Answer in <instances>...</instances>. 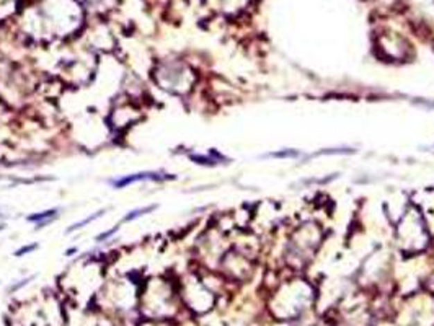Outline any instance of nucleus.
Masks as SVG:
<instances>
[{
	"mask_svg": "<svg viewBox=\"0 0 434 326\" xmlns=\"http://www.w3.org/2000/svg\"><path fill=\"white\" fill-rule=\"evenodd\" d=\"M167 174H162L159 172H141V173H134V174H126V176L121 178H114V180L110 181V185L116 190H123L129 185H134V183L139 181H162L167 180Z\"/></svg>",
	"mask_w": 434,
	"mask_h": 326,
	"instance_id": "f257e3e1",
	"label": "nucleus"
},
{
	"mask_svg": "<svg viewBox=\"0 0 434 326\" xmlns=\"http://www.w3.org/2000/svg\"><path fill=\"white\" fill-rule=\"evenodd\" d=\"M58 214H59V209H48V210H43V212L31 214L26 220H28V222H33V224H40V222H44V220L56 219Z\"/></svg>",
	"mask_w": 434,
	"mask_h": 326,
	"instance_id": "f03ea898",
	"label": "nucleus"
},
{
	"mask_svg": "<svg viewBox=\"0 0 434 326\" xmlns=\"http://www.w3.org/2000/svg\"><path fill=\"white\" fill-rule=\"evenodd\" d=\"M157 206L152 204V206H146V208H139V209H134L131 210V212H128L126 215H124L121 224H126V222H131V220H136L139 219L141 215H146V214H150L152 210H155Z\"/></svg>",
	"mask_w": 434,
	"mask_h": 326,
	"instance_id": "7ed1b4c3",
	"label": "nucleus"
},
{
	"mask_svg": "<svg viewBox=\"0 0 434 326\" xmlns=\"http://www.w3.org/2000/svg\"><path fill=\"white\" fill-rule=\"evenodd\" d=\"M106 212L105 209H101V210H98V212H95L94 215H90V217H87V219H84V220H80V222H77V224H73V225H71V227H69V230H67V233H72V232H76V230H78V228H82V227H85V225H89V224H92L94 222V220H96L100 217V215H103Z\"/></svg>",
	"mask_w": 434,
	"mask_h": 326,
	"instance_id": "20e7f679",
	"label": "nucleus"
},
{
	"mask_svg": "<svg viewBox=\"0 0 434 326\" xmlns=\"http://www.w3.org/2000/svg\"><path fill=\"white\" fill-rule=\"evenodd\" d=\"M119 230V225H114V227L112 228V230H108V232H103V233H100L98 237H96V242H106L108 240L110 237H113L114 233H116Z\"/></svg>",
	"mask_w": 434,
	"mask_h": 326,
	"instance_id": "39448f33",
	"label": "nucleus"
},
{
	"mask_svg": "<svg viewBox=\"0 0 434 326\" xmlns=\"http://www.w3.org/2000/svg\"><path fill=\"white\" fill-rule=\"evenodd\" d=\"M36 248H38V245H36V243H33V245H30V246H21L20 250L15 251V256H21V255H25V253H31V251L36 250Z\"/></svg>",
	"mask_w": 434,
	"mask_h": 326,
	"instance_id": "423d86ee",
	"label": "nucleus"
},
{
	"mask_svg": "<svg viewBox=\"0 0 434 326\" xmlns=\"http://www.w3.org/2000/svg\"><path fill=\"white\" fill-rule=\"evenodd\" d=\"M3 228H6V225H3V224H0V232H2V230H3Z\"/></svg>",
	"mask_w": 434,
	"mask_h": 326,
	"instance_id": "0eeeda50",
	"label": "nucleus"
}]
</instances>
